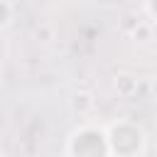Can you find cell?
I'll return each instance as SVG.
<instances>
[{
	"instance_id": "5b68a950",
	"label": "cell",
	"mask_w": 157,
	"mask_h": 157,
	"mask_svg": "<svg viewBox=\"0 0 157 157\" xmlns=\"http://www.w3.org/2000/svg\"><path fill=\"white\" fill-rule=\"evenodd\" d=\"M54 37H56L54 25H49V22H39V25L34 27V42H39V44H49Z\"/></svg>"
},
{
	"instance_id": "ba28073f",
	"label": "cell",
	"mask_w": 157,
	"mask_h": 157,
	"mask_svg": "<svg viewBox=\"0 0 157 157\" xmlns=\"http://www.w3.org/2000/svg\"><path fill=\"white\" fill-rule=\"evenodd\" d=\"M142 20L137 17V15H125L123 20H120V32H125V34H132L135 32V27L140 25Z\"/></svg>"
},
{
	"instance_id": "52a82bcc",
	"label": "cell",
	"mask_w": 157,
	"mask_h": 157,
	"mask_svg": "<svg viewBox=\"0 0 157 157\" xmlns=\"http://www.w3.org/2000/svg\"><path fill=\"white\" fill-rule=\"evenodd\" d=\"M130 37H132L135 42H140V44H145V42H150V39H152V27H150V25H147V22L142 20V22H140V25L135 27V32H132Z\"/></svg>"
},
{
	"instance_id": "7a4b0ae2",
	"label": "cell",
	"mask_w": 157,
	"mask_h": 157,
	"mask_svg": "<svg viewBox=\"0 0 157 157\" xmlns=\"http://www.w3.org/2000/svg\"><path fill=\"white\" fill-rule=\"evenodd\" d=\"M66 155L69 157H110L105 130H98L91 125L76 128L66 142Z\"/></svg>"
},
{
	"instance_id": "6da1fadb",
	"label": "cell",
	"mask_w": 157,
	"mask_h": 157,
	"mask_svg": "<svg viewBox=\"0 0 157 157\" xmlns=\"http://www.w3.org/2000/svg\"><path fill=\"white\" fill-rule=\"evenodd\" d=\"M110 157H142L147 147L145 130L132 120H115L105 128Z\"/></svg>"
},
{
	"instance_id": "8992f818",
	"label": "cell",
	"mask_w": 157,
	"mask_h": 157,
	"mask_svg": "<svg viewBox=\"0 0 157 157\" xmlns=\"http://www.w3.org/2000/svg\"><path fill=\"white\" fill-rule=\"evenodd\" d=\"M12 17H15V5L10 0H0V32L10 27Z\"/></svg>"
},
{
	"instance_id": "30bf717a",
	"label": "cell",
	"mask_w": 157,
	"mask_h": 157,
	"mask_svg": "<svg viewBox=\"0 0 157 157\" xmlns=\"http://www.w3.org/2000/svg\"><path fill=\"white\" fill-rule=\"evenodd\" d=\"M0 157H2V145H0Z\"/></svg>"
},
{
	"instance_id": "9c48e42d",
	"label": "cell",
	"mask_w": 157,
	"mask_h": 157,
	"mask_svg": "<svg viewBox=\"0 0 157 157\" xmlns=\"http://www.w3.org/2000/svg\"><path fill=\"white\" fill-rule=\"evenodd\" d=\"M150 96H152V101L157 103V76H152V81H150Z\"/></svg>"
},
{
	"instance_id": "277c9868",
	"label": "cell",
	"mask_w": 157,
	"mask_h": 157,
	"mask_svg": "<svg viewBox=\"0 0 157 157\" xmlns=\"http://www.w3.org/2000/svg\"><path fill=\"white\" fill-rule=\"evenodd\" d=\"M137 86H140L137 83V76H132V74H115V78H113V88L123 98L135 96L137 93Z\"/></svg>"
},
{
	"instance_id": "3957f363",
	"label": "cell",
	"mask_w": 157,
	"mask_h": 157,
	"mask_svg": "<svg viewBox=\"0 0 157 157\" xmlns=\"http://www.w3.org/2000/svg\"><path fill=\"white\" fill-rule=\"evenodd\" d=\"M69 108H71L74 115L86 118V115L93 113V108H96V98H93L91 91H76V93L69 98Z\"/></svg>"
}]
</instances>
